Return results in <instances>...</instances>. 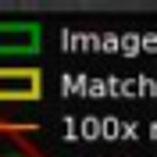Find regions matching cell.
<instances>
[{"label": "cell", "mask_w": 157, "mask_h": 157, "mask_svg": "<svg viewBox=\"0 0 157 157\" xmlns=\"http://www.w3.org/2000/svg\"><path fill=\"white\" fill-rule=\"evenodd\" d=\"M39 97V75L36 71H0V100H29Z\"/></svg>", "instance_id": "obj_1"}, {"label": "cell", "mask_w": 157, "mask_h": 157, "mask_svg": "<svg viewBox=\"0 0 157 157\" xmlns=\"http://www.w3.org/2000/svg\"><path fill=\"white\" fill-rule=\"evenodd\" d=\"M36 25H0V50L4 54H21V50L36 47Z\"/></svg>", "instance_id": "obj_2"}, {"label": "cell", "mask_w": 157, "mask_h": 157, "mask_svg": "<svg viewBox=\"0 0 157 157\" xmlns=\"http://www.w3.org/2000/svg\"><path fill=\"white\" fill-rule=\"evenodd\" d=\"M0 157H32V154L14 139H0Z\"/></svg>", "instance_id": "obj_3"}]
</instances>
